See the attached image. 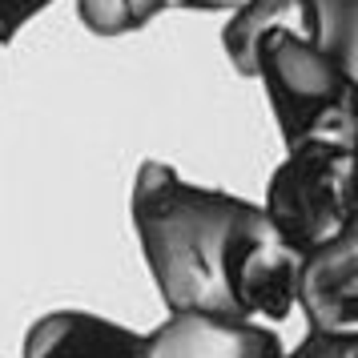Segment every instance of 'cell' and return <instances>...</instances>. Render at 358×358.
<instances>
[{"label":"cell","mask_w":358,"mask_h":358,"mask_svg":"<svg viewBox=\"0 0 358 358\" xmlns=\"http://www.w3.org/2000/svg\"><path fill=\"white\" fill-rule=\"evenodd\" d=\"M298 350L306 358H358V334H314L310 330Z\"/></svg>","instance_id":"cell-11"},{"label":"cell","mask_w":358,"mask_h":358,"mask_svg":"<svg viewBox=\"0 0 358 358\" xmlns=\"http://www.w3.org/2000/svg\"><path fill=\"white\" fill-rule=\"evenodd\" d=\"M358 81V0H318V41Z\"/></svg>","instance_id":"cell-8"},{"label":"cell","mask_w":358,"mask_h":358,"mask_svg":"<svg viewBox=\"0 0 358 358\" xmlns=\"http://www.w3.org/2000/svg\"><path fill=\"white\" fill-rule=\"evenodd\" d=\"M258 81L270 97L278 133L294 145H355L358 81L302 33H270L262 41Z\"/></svg>","instance_id":"cell-2"},{"label":"cell","mask_w":358,"mask_h":358,"mask_svg":"<svg viewBox=\"0 0 358 358\" xmlns=\"http://www.w3.org/2000/svg\"><path fill=\"white\" fill-rule=\"evenodd\" d=\"M52 0H0V45H8L13 36L36 17V13H45Z\"/></svg>","instance_id":"cell-10"},{"label":"cell","mask_w":358,"mask_h":358,"mask_svg":"<svg viewBox=\"0 0 358 358\" xmlns=\"http://www.w3.org/2000/svg\"><path fill=\"white\" fill-rule=\"evenodd\" d=\"M355 153H358V137H355Z\"/></svg>","instance_id":"cell-14"},{"label":"cell","mask_w":358,"mask_h":358,"mask_svg":"<svg viewBox=\"0 0 358 358\" xmlns=\"http://www.w3.org/2000/svg\"><path fill=\"white\" fill-rule=\"evenodd\" d=\"M298 310L314 334H358V213L330 245L302 258Z\"/></svg>","instance_id":"cell-4"},{"label":"cell","mask_w":358,"mask_h":358,"mask_svg":"<svg viewBox=\"0 0 358 358\" xmlns=\"http://www.w3.org/2000/svg\"><path fill=\"white\" fill-rule=\"evenodd\" d=\"M181 8H197V13H234L242 0H178Z\"/></svg>","instance_id":"cell-12"},{"label":"cell","mask_w":358,"mask_h":358,"mask_svg":"<svg viewBox=\"0 0 358 358\" xmlns=\"http://www.w3.org/2000/svg\"><path fill=\"white\" fill-rule=\"evenodd\" d=\"M282 358H306V355H302V350H294V355H282Z\"/></svg>","instance_id":"cell-13"},{"label":"cell","mask_w":358,"mask_h":358,"mask_svg":"<svg viewBox=\"0 0 358 358\" xmlns=\"http://www.w3.org/2000/svg\"><path fill=\"white\" fill-rule=\"evenodd\" d=\"M129 210L169 314L278 322L298 306L302 254L262 206L189 185L165 162H145Z\"/></svg>","instance_id":"cell-1"},{"label":"cell","mask_w":358,"mask_h":358,"mask_svg":"<svg viewBox=\"0 0 358 358\" xmlns=\"http://www.w3.org/2000/svg\"><path fill=\"white\" fill-rule=\"evenodd\" d=\"M20 358H145V334L89 310H57L33 322Z\"/></svg>","instance_id":"cell-6"},{"label":"cell","mask_w":358,"mask_h":358,"mask_svg":"<svg viewBox=\"0 0 358 358\" xmlns=\"http://www.w3.org/2000/svg\"><path fill=\"white\" fill-rule=\"evenodd\" d=\"M282 342L262 322H229L213 314H169L145 334V358H282Z\"/></svg>","instance_id":"cell-5"},{"label":"cell","mask_w":358,"mask_h":358,"mask_svg":"<svg viewBox=\"0 0 358 358\" xmlns=\"http://www.w3.org/2000/svg\"><path fill=\"white\" fill-rule=\"evenodd\" d=\"M270 33H302L318 41V0H242L222 33V49L238 77L258 81L262 41Z\"/></svg>","instance_id":"cell-7"},{"label":"cell","mask_w":358,"mask_h":358,"mask_svg":"<svg viewBox=\"0 0 358 358\" xmlns=\"http://www.w3.org/2000/svg\"><path fill=\"white\" fill-rule=\"evenodd\" d=\"M169 0H77L85 29L97 36H125L145 29Z\"/></svg>","instance_id":"cell-9"},{"label":"cell","mask_w":358,"mask_h":358,"mask_svg":"<svg viewBox=\"0 0 358 358\" xmlns=\"http://www.w3.org/2000/svg\"><path fill=\"white\" fill-rule=\"evenodd\" d=\"M262 210L278 234L306 258L338 238L358 213V153L355 145H294L270 173Z\"/></svg>","instance_id":"cell-3"}]
</instances>
